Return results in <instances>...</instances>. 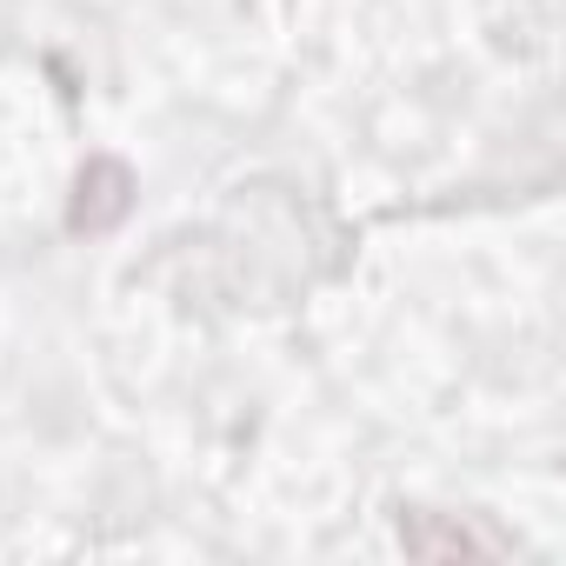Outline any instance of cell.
<instances>
[{"label":"cell","mask_w":566,"mask_h":566,"mask_svg":"<svg viewBox=\"0 0 566 566\" xmlns=\"http://www.w3.org/2000/svg\"><path fill=\"white\" fill-rule=\"evenodd\" d=\"M134 207V174L120 167V160H87L81 167V180H74V207H67V227L74 233H107L120 213Z\"/></svg>","instance_id":"cell-2"},{"label":"cell","mask_w":566,"mask_h":566,"mask_svg":"<svg viewBox=\"0 0 566 566\" xmlns=\"http://www.w3.org/2000/svg\"><path fill=\"white\" fill-rule=\"evenodd\" d=\"M400 546H407L413 559H500V553H513L506 533H493V526H480V520L427 513V506L400 513Z\"/></svg>","instance_id":"cell-1"}]
</instances>
